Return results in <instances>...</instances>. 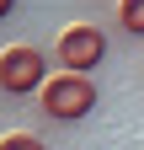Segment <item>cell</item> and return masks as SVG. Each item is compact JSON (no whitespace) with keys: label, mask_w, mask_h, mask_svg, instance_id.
Returning a JSON list of instances; mask_svg holds the SVG:
<instances>
[{"label":"cell","mask_w":144,"mask_h":150,"mask_svg":"<svg viewBox=\"0 0 144 150\" xmlns=\"http://www.w3.org/2000/svg\"><path fill=\"white\" fill-rule=\"evenodd\" d=\"M38 107L48 112L53 123H80V118H91V112H96V86H91V75H69V70H59V75L43 86Z\"/></svg>","instance_id":"6da1fadb"},{"label":"cell","mask_w":144,"mask_h":150,"mask_svg":"<svg viewBox=\"0 0 144 150\" xmlns=\"http://www.w3.org/2000/svg\"><path fill=\"white\" fill-rule=\"evenodd\" d=\"M11 6H16V0H0V16H11Z\"/></svg>","instance_id":"8992f818"},{"label":"cell","mask_w":144,"mask_h":150,"mask_svg":"<svg viewBox=\"0 0 144 150\" xmlns=\"http://www.w3.org/2000/svg\"><path fill=\"white\" fill-rule=\"evenodd\" d=\"M101 59H107V32L91 27V22L64 27V32H59V43H53V64L69 70V75H91Z\"/></svg>","instance_id":"3957f363"},{"label":"cell","mask_w":144,"mask_h":150,"mask_svg":"<svg viewBox=\"0 0 144 150\" xmlns=\"http://www.w3.org/2000/svg\"><path fill=\"white\" fill-rule=\"evenodd\" d=\"M117 27L144 38V0H117Z\"/></svg>","instance_id":"277c9868"},{"label":"cell","mask_w":144,"mask_h":150,"mask_svg":"<svg viewBox=\"0 0 144 150\" xmlns=\"http://www.w3.org/2000/svg\"><path fill=\"white\" fill-rule=\"evenodd\" d=\"M53 81L48 75V54L32 43L0 48V91L6 97H43V86Z\"/></svg>","instance_id":"7a4b0ae2"},{"label":"cell","mask_w":144,"mask_h":150,"mask_svg":"<svg viewBox=\"0 0 144 150\" xmlns=\"http://www.w3.org/2000/svg\"><path fill=\"white\" fill-rule=\"evenodd\" d=\"M0 150H48L38 134H6V139H0Z\"/></svg>","instance_id":"5b68a950"}]
</instances>
